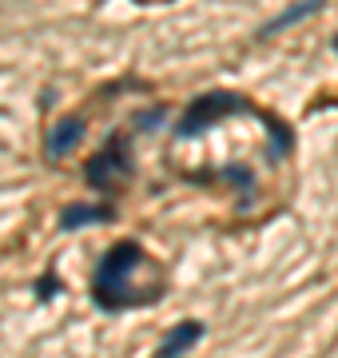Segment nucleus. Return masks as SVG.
<instances>
[{"mask_svg":"<svg viewBox=\"0 0 338 358\" xmlns=\"http://www.w3.org/2000/svg\"><path fill=\"white\" fill-rule=\"evenodd\" d=\"M143 267V247L135 239H119L116 247H108V255L100 259L96 267V279H91V294L104 310H124L131 307V275Z\"/></svg>","mask_w":338,"mask_h":358,"instance_id":"obj_1","label":"nucleus"},{"mask_svg":"<svg viewBox=\"0 0 338 358\" xmlns=\"http://www.w3.org/2000/svg\"><path fill=\"white\" fill-rule=\"evenodd\" d=\"M243 108H247V100L235 96V92H207V96H199V100L187 103V112L179 115L175 136H199V131H207L211 124H219V120L243 112Z\"/></svg>","mask_w":338,"mask_h":358,"instance_id":"obj_2","label":"nucleus"},{"mask_svg":"<svg viewBox=\"0 0 338 358\" xmlns=\"http://www.w3.org/2000/svg\"><path fill=\"white\" fill-rule=\"evenodd\" d=\"M128 176H131V152H128V140H119V136H112L100 152L91 155L88 171H84L88 187H96V192H108V187H116L119 179Z\"/></svg>","mask_w":338,"mask_h":358,"instance_id":"obj_3","label":"nucleus"},{"mask_svg":"<svg viewBox=\"0 0 338 358\" xmlns=\"http://www.w3.org/2000/svg\"><path fill=\"white\" fill-rule=\"evenodd\" d=\"M84 131H88L84 115H68V120H60V124L48 131V140H44V155H48V159H64V155H72L80 148V140H84Z\"/></svg>","mask_w":338,"mask_h":358,"instance_id":"obj_4","label":"nucleus"},{"mask_svg":"<svg viewBox=\"0 0 338 358\" xmlns=\"http://www.w3.org/2000/svg\"><path fill=\"white\" fill-rule=\"evenodd\" d=\"M112 215L116 211L108 203H72L60 215V231H80V227H91V223H108Z\"/></svg>","mask_w":338,"mask_h":358,"instance_id":"obj_5","label":"nucleus"},{"mask_svg":"<svg viewBox=\"0 0 338 358\" xmlns=\"http://www.w3.org/2000/svg\"><path fill=\"white\" fill-rule=\"evenodd\" d=\"M326 0H295L286 13H279V16H271L267 24L259 28V36L267 40V36H274V32H283V28H291V24H299V20H307V16H314L318 8H323Z\"/></svg>","mask_w":338,"mask_h":358,"instance_id":"obj_6","label":"nucleus"},{"mask_svg":"<svg viewBox=\"0 0 338 358\" xmlns=\"http://www.w3.org/2000/svg\"><path fill=\"white\" fill-rule=\"evenodd\" d=\"M203 338V322H179L175 331L163 334V343H159V358H175L183 350H191V346Z\"/></svg>","mask_w":338,"mask_h":358,"instance_id":"obj_7","label":"nucleus"},{"mask_svg":"<svg viewBox=\"0 0 338 358\" xmlns=\"http://www.w3.org/2000/svg\"><path fill=\"white\" fill-rule=\"evenodd\" d=\"M159 120H163V112H143L135 124H159Z\"/></svg>","mask_w":338,"mask_h":358,"instance_id":"obj_8","label":"nucleus"},{"mask_svg":"<svg viewBox=\"0 0 338 358\" xmlns=\"http://www.w3.org/2000/svg\"><path fill=\"white\" fill-rule=\"evenodd\" d=\"M335 52H338V36H335Z\"/></svg>","mask_w":338,"mask_h":358,"instance_id":"obj_9","label":"nucleus"},{"mask_svg":"<svg viewBox=\"0 0 338 358\" xmlns=\"http://www.w3.org/2000/svg\"><path fill=\"white\" fill-rule=\"evenodd\" d=\"M140 4H152V0H140Z\"/></svg>","mask_w":338,"mask_h":358,"instance_id":"obj_10","label":"nucleus"}]
</instances>
